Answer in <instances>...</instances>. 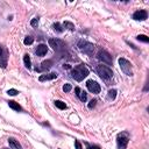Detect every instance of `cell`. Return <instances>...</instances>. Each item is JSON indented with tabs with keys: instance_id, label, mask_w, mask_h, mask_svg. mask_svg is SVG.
Instances as JSON below:
<instances>
[{
	"instance_id": "11",
	"label": "cell",
	"mask_w": 149,
	"mask_h": 149,
	"mask_svg": "<svg viewBox=\"0 0 149 149\" xmlns=\"http://www.w3.org/2000/svg\"><path fill=\"white\" fill-rule=\"evenodd\" d=\"M74 92H76V95L79 98V100L80 101H86V98H87V95H86V93H85V91H81L80 90V87H76L74 88Z\"/></svg>"
},
{
	"instance_id": "22",
	"label": "cell",
	"mask_w": 149,
	"mask_h": 149,
	"mask_svg": "<svg viewBox=\"0 0 149 149\" xmlns=\"http://www.w3.org/2000/svg\"><path fill=\"white\" fill-rule=\"evenodd\" d=\"M34 42V38L31 37V36H27L26 38H24V41H23V43L26 44V45H29V44H31Z\"/></svg>"
},
{
	"instance_id": "25",
	"label": "cell",
	"mask_w": 149,
	"mask_h": 149,
	"mask_svg": "<svg viewBox=\"0 0 149 149\" xmlns=\"http://www.w3.org/2000/svg\"><path fill=\"white\" fill-rule=\"evenodd\" d=\"M95 102H97V100H95V99H92V100H91V101L88 102V105H87V107H88L90 109H92V108H93V107L95 106Z\"/></svg>"
},
{
	"instance_id": "18",
	"label": "cell",
	"mask_w": 149,
	"mask_h": 149,
	"mask_svg": "<svg viewBox=\"0 0 149 149\" xmlns=\"http://www.w3.org/2000/svg\"><path fill=\"white\" fill-rule=\"evenodd\" d=\"M63 26H64V28H66V29H69V30H74V26H73V23H71L70 21H65V22L63 23Z\"/></svg>"
},
{
	"instance_id": "15",
	"label": "cell",
	"mask_w": 149,
	"mask_h": 149,
	"mask_svg": "<svg viewBox=\"0 0 149 149\" xmlns=\"http://www.w3.org/2000/svg\"><path fill=\"white\" fill-rule=\"evenodd\" d=\"M8 106H9L12 109H14V111H21V106H20L16 101H13V100L8 101Z\"/></svg>"
},
{
	"instance_id": "29",
	"label": "cell",
	"mask_w": 149,
	"mask_h": 149,
	"mask_svg": "<svg viewBox=\"0 0 149 149\" xmlns=\"http://www.w3.org/2000/svg\"><path fill=\"white\" fill-rule=\"evenodd\" d=\"M1 55H2V49H1V47H0V58H1Z\"/></svg>"
},
{
	"instance_id": "3",
	"label": "cell",
	"mask_w": 149,
	"mask_h": 149,
	"mask_svg": "<svg viewBox=\"0 0 149 149\" xmlns=\"http://www.w3.org/2000/svg\"><path fill=\"white\" fill-rule=\"evenodd\" d=\"M97 73L102 78V79H111L113 77V71L111 68L106 65H98L97 66Z\"/></svg>"
},
{
	"instance_id": "21",
	"label": "cell",
	"mask_w": 149,
	"mask_h": 149,
	"mask_svg": "<svg viewBox=\"0 0 149 149\" xmlns=\"http://www.w3.org/2000/svg\"><path fill=\"white\" fill-rule=\"evenodd\" d=\"M107 95H108V98L112 99V100L115 99V97H116V90H114V88H113V90H109Z\"/></svg>"
},
{
	"instance_id": "28",
	"label": "cell",
	"mask_w": 149,
	"mask_h": 149,
	"mask_svg": "<svg viewBox=\"0 0 149 149\" xmlns=\"http://www.w3.org/2000/svg\"><path fill=\"white\" fill-rule=\"evenodd\" d=\"M87 149H100V148H99L98 146H90Z\"/></svg>"
},
{
	"instance_id": "4",
	"label": "cell",
	"mask_w": 149,
	"mask_h": 149,
	"mask_svg": "<svg viewBox=\"0 0 149 149\" xmlns=\"http://www.w3.org/2000/svg\"><path fill=\"white\" fill-rule=\"evenodd\" d=\"M119 65H120L121 70H122L127 76H133L132 64H130L129 61H127L126 58H119Z\"/></svg>"
},
{
	"instance_id": "9",
	"label": "cell",
	"mask_w": 149,
	"mask_h": 149,
	"mask_svg": "<svg viewBox=\"0 0 149 149\" xmlns=\"http://www.w3.org/2000/svg\"><path fill=\"white\" fill-rule=\"evenodd\" d=\"M147 16H148V14H147V12H146V10H143V9L136 10V12L133 14V19H134V20H140V21L146 20V19H147Z\"/></svg>"
},
{
	"instance_id": "27",
	"label": "cell",
	"mask_w": 149,
	"mask_h": 149,
	"mask_svg": "<svg viewBox=\"0 0 149 149\" xmlns=\"http://www.w3.org/2000/svg\"><path fill=\"white\" fill-rule=\"evenodd\" d=\"M74 146H76V149H81V144H80V142L78 140L74 141Z\"/></svg>"
},
{
	"instance_id": "12",
	"label": "cell",
	"mask_w": 149,
	"mask_h": 149,
	"mask_svg": "<svg viewBox=\"0 0 149 149\" xmlns=\"http://www.w3.org/2000/svg\"><path fill=\"white\" fill-rule=\"evenodd\" d=\"M47 51H48V47L45 44H40L36 48V55L37 56H44L47 54Z\"/></svg>"
},
{
	"instance_id": "14",
	"label": "cell",
	"mask_w": 149,
	"mask_h": 149,
	"mask_svg": "<svg viewBox=\"0 0 149 149\" xmlns=\"http://www.w3.org/2000/svg\"><path fill=\"white\" fill-rule=\"evenodd\" d=\"M51 65H52V61H50V59L44 61V62H42V63H41V69H40L38 71H41V70H45V69H49Z\"/></svg>"
},
{
	"instance_id": "16",
	"label": "cell",
	"mask_w": 149,
	"mask_h": 149,
	"mask_svg": "<svg viewBox=\"0 0 149 149\" xmlns=\"http://www.w3.org/2000/svg\"><path fill=\"white\" fill-rule=\"evenodd\" d=\"M23 63H24V66H26V68L30 69V66H31V62H30V57H29L28 54H24V56H23Z\"/></svg>"
},
{
	"instance_id": "7",
	"label": "cell",
	"mask_w": 149,
	"mask_h": 149,
	"mask_svg": "<svg viewBox=\"0 0 149 149\" xmlns=\"http://www.w3.org/2000/svg\"><path fill=\"white\" fill-rule=\"evenodd\" d=\"M86 86H87L88 91L92 92V93H99L100 92V85L95 80H92V79L91 80H87Z\"/></svg>"
},
{
	"instance_id": "26",
	"label": "cell",
	"mask_w": 149,
	"mask_h": 149,
	"mask_svg": "<svg viewBox=\"0 0 149 149\" xmlns=\"http://www.w3.org/2000/svg\"><path fill=\"white\" fill-rule=\"evenodd\" d=\"M30 24H31L33 27H37V24H38V19H33V20L30 21Z\"/></svg>"
},
{
	"instance_id": "20",
	"label": "cell",
	"mask_w": 149,
	"mask_h": 149,
	"mask_svg": "<svg viewBox=\"0 0 149 149\" xmlns=\"http://www.w3.org/2000/svg\"><path fill=\"white\" fill-rule=\"evenodd\" d=\"M52 28H54V30L57 31V33H62V31H63V29H62V27H61V24H59L58 22L54 23V24H52Z\"/></svg>"
},
{
	"instance_id": "19",
	"label": "cell",
	"mask_w": 149,
	"mask_h": 149,
	"mask_svg": "<svg viewBox=\"0 0 149 149\" xmlns=\"http://www.w3.org/2000/svg\"><path fill=\"white\" fill-rule=\"evenodd\" d=\"M136 38H137L139 41H141V42H144V43H148V42H149V37H148L147 35H139Z\"/></svg>"
},
{
	"instance_id": "6",
	"label": "cell",
	"mask_w": 149,
	"mask_h": 149,
	"mask_svg": "<svg viewBox=\"0 0 149 149\" xmlns=\"http://www.w3.org/2000/svg\"><path fill=\"white\" fill-rule=\"evenodd\" d=\"M98 59L99 61H101L102 63H106V64H108V65H111L112 64V56L106 51V50H100L99 52H98Z\"/></svg>"
},
{
	"instance_id": "5",
	"label": "cell",
	"mask_w": 149,
	"mask_h": 149,
	"mask_svg": "<svg viewBox=\"0 0 149 149\" xmlns=\"http://www.w3.org/2000/svg\"><path fill=\"white\" fill-rule=\"evenodd\" d=\"M49 47H51L54 50L56 51H61L65 48V43L64 41L59 40V38H49Z\"/></svg>"
},
{
	"instance_id": "8",
	"label": "cell",
	"mask_w": 149,
	"mask_h": 149,
	"mask_svg": "<svg viewBox=\"0 0 149 149\" xmlns=\"http://www.w3.org/2000/svg\"><path fill=\"white\" fill-rule=\"evenodd\" d=\"M116 142H118V148L119 149H126V147L128 144V137L125 136L123 134H120L116 139Z\"/></svg>"
},
{
	"instance_id": "17",
	"label": "cell",
	"mask_w": 149,
	"mask_h": 149,
	"mask_svg": "<svg viewBox=\"0 0 149 149\" xmlns=\"http://www.w3.org/2000/svg\"><path fill=\"white\" fill-rule=\"evenodd\" d=\"M55 105H56V107L59 108V109H65V108H66L65 102H63V101H61V100H56V101H55Z\"/></svg>"
},
{
	"instance_id": "13",
	"label": "cell",
	"mask_w": 149,
	"mask_h": 149,
	"mask_svg": "<svg viewBox=\"0 0 149 149\" xmlns=\"http://www.w3.org/2000/svg\"><path fill=\"white\" fill-rule=\"evenodd\" d=\"M8 144L12 149H21V144L15 139H8Z\"/></svg>"
},
{
	"instance_id": "23",
	"label": "cell",
	"mask_w": 149,
	"mask_h": 149,
	"mask_svg": "<svg viewBox=\"0 0 149 149\" xmlns=\"http://www.w3.org/2000/svg\"><path fill=\"white\" fill-rule=\"evenodd\" d=\"M71 88H72V86H71V84H69V83H66V84L63 86V91H64V92H70Z\"/></svg>"
},
{
	"instance_id": "1",
	"label": "cell",
	"mask_w": 149,
	"mask_h": 149,
	"mask_svg": "<svg viewBox=\"0 0 149 149\" xmlns=\"http://www.w3.org/2000/svg\"><path fill=\"white\" fill-rule=\"evenodd\" d=\"M71 76L73 79H76L77 81H81L86 76H88V69L84 65V64H80V65H77L72 69L71 71Z\"/></svg>"
},
{
	"instance_id": "2",
	"label": "cell",
	"mask_w": 149,
	"mask_h": 149,
	"mask_svg": "<svg viewBox=\"0 0 149 149\" xmlns=\"http://www.w3.org/2000/svg\"><path fill=\"white\" fill-rule=\"evenodd\" d=\"M77 47H78V49H79L81 52H84V54H86V55L92 56L93 52H94V45H93L92 43L87 42V41H84V40L78 41Z\"/></svg>"
},
{
	"instance_id": "10",
	"label": "cell",
	"mask_w": 149,
	"mask_h": 149,
	"mask_svg": "<svg viewBox=\"0 0 149 149\" xmlns=\"http://www.w3.org/2000/svg\"><path fill=\"white\" fill-rule=\"evenodd\" d=\"M57 78V73L56 72H51V73H48V74H41L40 76V81H45V80H52Z\"/></svg>"
},
{
	"instance_id": "24",
	"label": "cell",
	"mask_w": 149,
	"mask_h": 149,
	"mask_svg": "<svg viewBox=\"0 0 149 149\" xmlns=\"http://www.w3.org/2000/svg\"><path fill=\"white\" fill-rule=\"evenodd\" d=\"M7 93H8L9 95H16V94H17L19 92H17V91H16L15 88H9V90L7 91Z\"/></svg>"
}]
</instances>
